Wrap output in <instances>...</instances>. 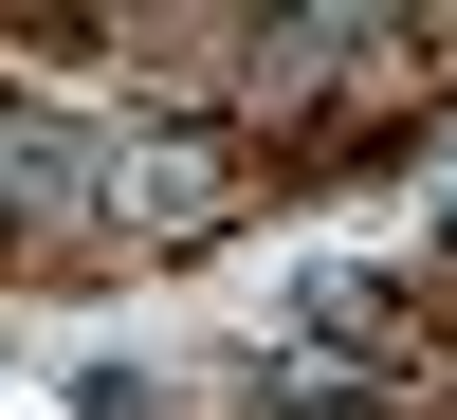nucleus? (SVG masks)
I'll return each mask as SVG.
<instances>
[{
    "mask_svg": "<svg viewBox=\"0 0 457 420\" xmlns=\"http://www.w3.org/2000/svg\"><path fill=\"white\" fill-rule=\"evenodd\" d=\"M312 348H348V366H403V292H385V275H312Z\"/></svg>",
    "mask_w": 457,
    "mask_h": 420,
    "instance_id": "1",
    "label": "nucleus"
}]
</instances>
